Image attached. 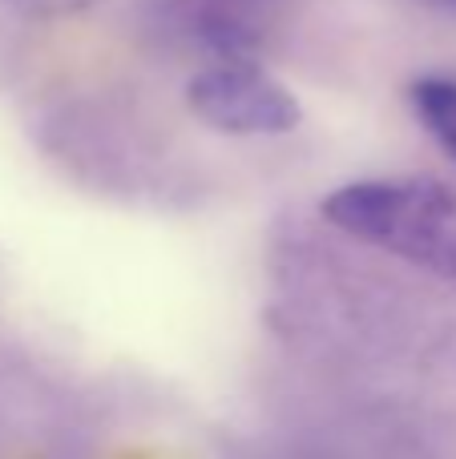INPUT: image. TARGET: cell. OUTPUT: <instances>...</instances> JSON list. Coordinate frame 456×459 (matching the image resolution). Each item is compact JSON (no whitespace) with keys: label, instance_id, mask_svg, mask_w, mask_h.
I'll return each mask as SVG.
<instances>
[{"label":"cell","instance_id":"5b68a950","mask_svg":"<svg viewBox=\"0 0 456 459\" xmlns=\"http://www.w3.org/2000/svg\"><path fill=\"white\" fill-rule=\"evenodd\" d=\"M417 4L433 8L436 16H449V21H456V0H417Z\"/></svg>","mask_w":456,"mask_h":459},{"label":"cell","instance_id":"7a4b0ae2","mask_svg":"<svg viewBox=\"0 0 456 459\" xmlns=\"http://www.w3.org/2000/svg\"><path fill=\"white\" fill-rule=\"evenodd\" d=\"M186 105L231 137H275L303 121L295 93L255 61H215L198 69L186 81Z\"/></svg>","mask_w":456,"mask_h":459},{"label":"cell","instance_id":"3957f363","mask_svg":"<svg viewBox=\"0 0 456 459\" xmlns=\"http://www.w3.org/2000/svg\"><path fill=\"white\" fill-rule=\"evenodd\" d=\"M408 101H412V113L433 134V142L449 153V161L456 166V77L433 73V77L412 81Z\"/></svg>","mask_w":456,"mask_h":459},{"label":"cell","instance_id":"277c9868","mask_svg":"<svg viewBox=\"0 0 456 459\" xmlns=\"http://www.w3.org/2000/svg\"><path fill=\"white\" fill-rule=\"evenodd\" d=\"M8 4L21 8L24 16H37V21H61V16L85 13L93 0H8Z\"/></svg>","mask_w":456,"mask_h":459},{"label":"cell","instance_id":"6da1fadb","mask_svg":"<svg viewBox=\"0 0 456 459\" xmlns=\"http://www.w3.org/2000/svg\"><path fill=\"white\" fill-rule=\"evenodd\" d=\"M323 218L360 242L456 282V194L436 178H368L323 202Z\"/></svg>","mask_w":456,"mask_h":459},{"label":"cell","instance_id":"8992f818","mask_svg":"<svg viewBox=\"0 0 456 459\" xmlns=\"http://www.w3.org/2000/svg\"><path fill=\"white\" fill-rule=\"evenodd\" d=\"M226 8H234V13H239V8H247V4H267V0H223Z\"/></svg>","mask_w":456,"mask_h":459}]
</instances>
